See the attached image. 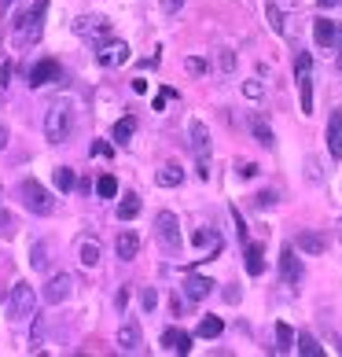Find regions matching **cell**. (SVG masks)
Segmentation results:
<instances>
[{"mask_svg": "<svg viewBox=\"0 0 342 357\" xmlns=\"http://www.w3.org/2000/svg\"><path fill=\"white\" fill-rule=\"evenodd\" d=\"M45 11H48V0H37L30 11H22L15 19V30H11V45L15 48H26L41 37V26H45Z\"/></svg>", "mask_w": 342, "mask_h": 357, "instance_id": "6da1fadb", "label": "cell"}, {"mask_svg": "<svg viewBox=\"0 0 342 357\" xmlns=\"http://www.w3.org/2000/svg\"><path fill=\"white\" fill-rule=\"evenodd\" d=\"M19 199H22V206L30 210V214H37V218H52V214H56V199H52V192L45 188L41 181H33V177H26V181L19 184Z\"/></svg>", "mask_w": 342, "mask_h": 357, "instance_id": "7a4b0ae2", "label": "cell"}, {"mask_svg": "<svg viewBox=\"0 0 342 357\" xmlns=\"http://www.w3.org/2000/svg\"><path fill=\"white\" fill-rule=\"evenodd\" d=\"M33 306H37V295H33L30 280H15V284H11V291H8V317H11V321H15V324L33 321Z\"/></svg>", "mask_w": 342, "mask_h": 357, "instance_id": "3957f363", "label": "cell"}, {"mask_svg": "<svg viewBox=\"0 0 342 357\" xmlns=\"http://www.w3.org/2000/svg\"><path fill=\"white\" fill-rule=\"evenodd\" d=\"M155 236H159L166 255H180L184 240H180V221H177L173 210H159V214H155Z\"/></svg>", "mask_w": 342, "mask_h": 357, "instance_id": "277c9868", "label": "cell"}, {"mask_svg": "<svg viewBox=\"0 0 342 357\" xmlns=\"http://www.w3.org/2000/svg\"><path fill=\"white\" fill-rule=\"evenodd\" d=\"M45 133H48V140H52V144L70 140V133H74V111L67 107V103H56V107H48Z\"/></svg>", "mask_w": 342, "mask_h": 357, "instance_id": "5b68a950", "label": "cell"}, {"mask_svg": "<svg viewBox=\"0 0 342 357\" xmlns=\"http://www.w3.org/2000/svg\"><path fill=\"white\" fill-rule=\"evenodd\" d=\"M295 82H298L302 114H313V56H309V52H298V59H295Z\"/></svg>", "mask_w": 342, "mask_h": 357, "instance_id": "8992f818", "label": "cell"}, {"mask_svg": "<svg viewBox=\"0 0 342 357\" xmlns=\"http://www.w3.org/2000/svg\"><path fill=\"white\" fill-rule=\"evenodd\" d=\"M192 151H195V158H199V177L206 181L210 177V133H206V126L195 118L192 122Z\"/></svg>", "mask_w": 342, "mask_h": 357, "instance_id": "52a82bcc", "label": "cell"}, {"mask_svg": "<svg viewBox=\"0 0 342 357\" xmlns=\"http://www.w3.org/2000/svg\"><path fill=\"white\" fill-rule=\"evenodd\" d=\"M41 295H45L48 306H59V302H67V298L74 295V280H70V273H52Z\"/></svg>", "mask_w": 342, "mask_h": 357, "instance_id": "ba28073f", "label": "cell"}, {"mask_svg": "<svg viewBox=\"0 0 342 357\" xmlns=\"http://www.w3.org/2000/svg\"><path fill=\"white\" fill-rule=\"evenodd\" d=\"M295 250H298L295 243H287V247L280 250V276H283L287 287H298V284H302V261H298Z\"/></svg>", "mask_w": 342, "mask_h": 357, "instance_id": "9c48e42d", "label": "cell"}, {"mask_svg": "<svg viewBox=\"0 0 342 357\" xmlns=\"http://www.w3.org/2000/svg\"><path fill=\"white\" fill-rule=\"evenodd\" d=\"M74 30H77V37H88V41H96V45L111 41V26L103 22V19H96V15L77 19V22H74Z\"/></svg>", "mask_w": 342, "mask_h": 357, "instance_id": "30bf717a", "label": "cell"}, {"mask_svg": "<svg viewBox=\"0 0 342 357\" xmlns=\"http://www.w3.org/2000/svg\"><path fill=\"white\" fill-rule=\"evenodd\" d=\"M59 77V63L56 59H41V63H33L30 70H26V85L30 89H41V85H48V82H56Z\"/></svg>", "mask_w": 342, "mask_h": 357, "instance_id": "8fae6325", "label": "cell"}, {"mask_svg": "<svg viewBox=\"0 0 342 357\" xmlns=\"http://www.w3.org/2000/svg\"><path fill=\"white\" fill-rule=\"evenodd\" d=\"M96 59L103 63V67H122V63H129V45L125 41H103Z\"/></svg>", "mask_w": 342, "mask_h": 357, "instance_id": "7c38bea8", "label": "cell"}, {"mask_svg": "<svg viewBox=\"0 0 342 357\" xmlns=\"http://www.w3.org/2000/svg\"><path fill=\"white\" fill-rule=\"evenodd\" d=\"M214 287H217V284L210 280V276H195V273L184 276V298H188V302H203Z\"/></svg>", "mask_w": 342, "mask_h": 357, "instance_id": "4fadbf2b", "label": "cell"}, {"mask_svg": "<svg viewBox=\"0 0 342 357\" xmlns=\"http://www.w3.org/2000/svg\"><path fill=\"white\" fill-rule=\"evenodd\" d=\"M140 324L137 321H125L122 328H118V350L122 354H140Z\"/></svg>", "mask_w": 342, "mask_h": 357, "instance_id": "5bb4252c", "label": "cell"}, {"mask_svg": "<svg viewBox=\"0 0 342 357\" xmlns=\"http://www.w3.org/2000/svg\"><path fill=\"white\" fill-rule=\"evenodd\" d=\"M327 155L342 158V111H332L327 118Z\"/></svg>", "mask_w": 342, "mask_h": 357, "instance_id": "9a60e30c", "label": "cell"}, {"mask_svg": "<svg viewBox=\"0 0 342 357\" xmlns=\"http://www.w3.org/2000/svg\"><path fill=\"white\" fill-rule=\"evenodd\" d=\"M162 347L169 354H192V335L180 332V328H166V332H162Z\"/></svg>", "mask_w": 342, "mask_h": 357, "instance_id": "2e32d148", "label": "cell"}, {"mask_svg": "<svg viewBox=\"0 0 342 357\" xmlns=\"http://www.w3.org/2000/svg\"><path fill=\"white\" fill-rule=\"evenodd\" d=\"M137 250H140V236H137V232H118V240H114L118 261H133Z\"/></svg>", "mask_w": 342, "mask_h": 357, "instance_id": "e0dca14e", "label": "cell"}, {"mask_svg": "<svg viewBox=\"0 0 342 357\" xmlns=\"http://www.w3.org/2000/svg\"><path fill=\"white\" fill-rule=\"evenodd\" d=\"M295 247L302 250V255H324L327 240H324L320 232H298V236H295Z\"/></svg>", "mask_w": 342, "mask_h": 357, "instance_id": "ac0fdd59", "label": "cell"}, {"mask_svg": "<svg viewBox=\"0 0 342 357\" xmlns=\"http://www.w3.org/2000/svg\"><path fill=\"white\" fill-rule=\"evenodd\" d=\"M313 37H317L320 48H335V41H339V26L327 22V19H317V22H313Z\"/></svg>", "mask_w": 342, "mask_h": 357, "instance_id": "d6986e66", "label": "cell"}, {"mask_svg": "<svg viewBox=\"0 0 342 357\" xmlns=\"http://www.w3.org/2000/svg\"><path fill=\"white\" fill-rule=\"evenodd\" d=\"M247 273L251 276L265 273V250H261V243H247Z\"/></svg>", "mask_w": 342, "mask_h": 357, "instance_id": "ffe728a7", "label": "cell"}, {"mask_svg": "<svg viewBox=\"0 0 342 357\" xmlns=\"http://www.w3.org/2000/svg\"><path fill=\"white\" fill-rule=\"evenodd\" d=\"M77 261H81L85 269L100 266V243L96 240H81V247H77Z\"/></svg>", "mask_w": 342, "mask_h": 357, "instance_id": "44dd1931", "label": "cell"}, {"mask_svg": "<svg viewBox=\"0 0 342 357\" xmlns=\"http://www.w3.org/2000/svg\"><path fill=\"white\" fill-rule=\"evenodd\" d=\"M155 181H159L162 188H177V184L184 181V169H180L177 162H169V166H162L159 174H155Z\"/></svg>", "mask_w": 342, "mask_h": 357, "instance_id": "7402d4cb", "label": "cell"}, {"mask_svg": "<svg viewBox=\"0 0 342 357\" xmlns=\"http://www.w3.org/2000/svg\"><path fill=\"white\" fill-rule=\"evenodd\" d=\"M133 133H137V118L133 114H125L122 118V122H114V144H129V140H133Z\"/></svg>", "mask_w": 342, "mask_h": 357, "instance_id": "603a6c76", "label": "cell"}, {"mask_svg": "<svg viewBox=\"0 0 342 357\" xmlns=\"http://www.w3.org/2000/svg\"><path fill=\"white\" fill-rule=\"evenodd\" d=\"M137 214H140V195H133V192H129L125 199L118 203V221H133Z\"/></svg>", "mask_w": 342, "mask_h": 357, "instance_id": "cb8c5ba5", "label": "cell"}, {"mask_svg": "<svg viewBox=\"0 0 342 357\" xmlns=\"http://www.w3.org/2000/svg\"><path fill=\"white\" fill-rule=\"evenodd\" d=\"M221 332H225V321H221V317H203L199 321V339H217Z\"/></svg>", "mask_w": 342, "mask_h": 357, "instance_id": "d4e9b609", "label": "cell"}, {"mask_svg": "<svg viewBox=\"0 0 342 357\" xmlns=\"http://www.w3.org/2000/svg\"><path fill=\"white\" fill-rule=\"evenodd\" d=\"M276 350H280V354H291V350H295V332H291L283 321L276 324Z\"/></svg>", "mask_w": 342, "mask_h": 357, "instance_id": "484cf974", "label": "cell"}, {"mask_svg": "<svg viewBox=\"0 0 342 357\" xmlns=\"http://www.w3.org/2000/svg\"><path fill=\"white\" fill-rule=\"evenodd\" d=\"M295 350H298L302 357H320V354H324V347H320V342L313 339L309 332H302V335H298V347H295Z\"/></svg>", "mask_w": 342, "mask_h": 357, "instance_id": "4316f807", "label": "cell"}, {"mask_svg": "<svg viewBox=\"0 0 342 357\" xmlns=\"http://www.w3.org/2000/svg\"><path fill=\"white\" fill-rule=\"evenodd\" d=\"M251 129H254V137H258V144H261V148H272V144H276L272 129H269L265 122H261V118H254V122H251Z\"/></svg>", "mask_w": 342, "mask_h": 357, "instance_id": "83f0119b", "label": "cell"}, {"mask_svg": "<svg viewBox=\"0 0 342 357\" xmlns=\"http://www.w3.org/2000/svg\"><path fill=\"white\" fill-rule=\"evenodd\" d=\"M30 266H33V269H48V247H45L41 240L30 247Z\"/></svg>", "mask_w": 342, "mask_h": 357, "instance_id": "f1b7e54d", "label": "cell"}, {"mask_svg": "<svg viewBox=\"0 0 342 357\" xmlns=\"http://www.w3.org/2000/svg\"><path fill=\"white\" fill-rule=\"evenodd\" d=\"M56 188H59V192H70V188H74V169H70V166H59V169H56Z\"/></svg>", "mask_w": 342, "mask_h": 357, "instance_id": "f546056e", "label": "cell"}, {"mask_svg": "<svg viewBox=\"0 0 342 357\" xmlns=\"http://www.w3.org/2000/svg\"><path fill=\"white\" fill-rule=\"evenodd\" d=\"M195 247H221V240H217L214 229H199L195 232Z\"/></svg>", "mask_w": 342, "mask_h": 357, "instance_id": "4dcf8cb0", "label": "cell"}, {"mask_svg": "<svg viewBox=\"0 0 342 357\" xmlns=\"http://www.w3.org/2000/svg\"><path fill=\"white\" fill-rule=\"evenodd\" d=\"M96 192L103 195V199H111V195L118 192V181H114L111 174H107V177H100V181H96Z\"/></svg>", "mask_w": 342, "mask_h": 357, "instance_id": "1f68e13d", "label": "cell"}, {"mask_svg": "<svg viewBox=\"0 0 342 357\" xmlns=\"http://www.w3.org/2000/svg\"><path fill=\"white\" fill-rule=\"evenodd\" d=\"M15 229H19V225H15V218H11L8 210L0 206V236H15Z\"/></svg>", "mask_w": 342, "mask_h": 357, "instance_id": "d6a6232c", "label": "cell"}, {"mask_svg": "<svg viewBox=\"0 0 342 357\" xmlns=\"http://www.w3.org/2000/svg\"><path fill=\"white\" fill-rule=\"evenodd\" d=\"M254 206H258V210L276 206V192H258V195H254Z\"/></svg>", "mask_w": 342, "mask_h": 357, "instance_id": "836d02e7", "label": "cell"}, {"mask_svg": "<svg viewBox=\"0 0 342 357\" xmlns=\"http://www.w3.org/2000/svg\"><path fill=\"white\" fill-rule=\"evenodd\" d=\"M269 26L276 33H283V15H280V8H276V4H269Z\"/></svg>", "mask_w": 342, "mask_h": 357, "instance_id": "e575fe53", "label": "cell"}, {"mask_svg": "<svg viewBox=\"0 0 342 357\" xmlns=\"http://www.w3.org/2000/svg\"><path fill=\"white\" fill-rule=\"evenodd\" d=\"M140 302H143V310H155V306H159V295H155V287H148V291H143V295H140Z\"/></svg>", "mask_w": 342, "mask_h": 357, "instance_id": "d590c367", "label": "cell"}, {"mask_svg": "<svg viewBox=\"0 0 342 357\" xmlns=\"http://www.w3.org/2000/svg\"><path fill=\"white\" fill-rule=\"evenodd\" d=\"M173 96H177V89H162L159 96H155V111H162V107H166V100H173Z\"/></svg>", "mask_w": 342, "mask_h": 357, "instance_id": "8d00e7d4", "label": "cell"}, {"mask_svg": "<svg viewBox=\"0 0 342 357\" xmlns=\"http://www.w3.org/2000/svg\"><path fill=\"white\" fill-rule=\"evenodd\" d=\"M180 8H184V0H162V11H166V15H177Z\"/></svg>", "mask_w": 342, "mask_h": 357, "instance_id": "74e56055", "label": "cell"}, {"mask_svg": "<svg viewBox=\"0 0 342 357\" xmlns=\"http://www.w3.org/2000/svg\"><path fill=\"white\" fill-rule=\"evenodd\" d=\"M8 77H11V63H0V92L8 89Z\"/></svg>", "mask_w": 342, "mask_h": 357, "instance_id": "f35d334b", "label": "cell"}, {"mask_svg": "<svg viewBox=\"0 0 342 357\" xmlns=\"http://www.w3.org/2000/svg\"><path fill=\"white\" fill-rule=\"evenodd\" d=\"M243 92H247L251 100H258V96H261V82H247V85H243Z\"/></svg>", "mask_w": 342, "mask_h": 357, "instance_id": "ab89813d", "label": "cell"}, {"mask_svg": "<svg viewBox=\"0 0 342 357\" xmlns=\"http://www.w3.org/2000/svg\"><path fill=\"white\" fill-rule=\"evenodd\" d=\"M232 67H235V56H232V52H221V70L228 74Z\"/></svg>", "mask_w": 342, "mask_h": 357, "instance_id": "60d3db41", "label": "cell"}, {"mask_svg": "<svg viewBox=\"0 0 342 357\" xmlns=\"http://www.w3.org/2000/svg\"><path fill=\"white\" fill-rule=\"evenodd\" d=\"M188 70L192 74H206V63L203 59H188Z\"/></svg>", "mask_w": 342, "mask_h": 357, "instance_id": "b9f144b4", "label": "cell"}, {"mask_svg": "<svg viewBox=\"0 0 342 357\" xmlns=\"http://www.w3.org/2000/svg\"><path fill=\"white\" fill-rule=\"evenodd\" d=\"M254 174H258L254 162H243V166H240V177H254Z\"/></svg>", "mask_w": 342, "mask_h": 357, "instance_id": "7bdbcfd3", "label": "cell"}, {"mask_svg": "<svg viewBox=\"0 0 342 357\" xmlns=\"http://www.w3.org/2000/svg\"><path fill=\"white\" fill-rule=\"evenodd\" d=\"M225 302H240V287H225Z\"/></svg>", "mask_w": 342, "mask_h": 357, "instance_id": "ee69618b", "label": "cell"}, {"mask_svg": "<svg viewBox=\"0 0 342 357\" xmlns=\"http://www.w3.org/2000/svg\"><path fill=\"white\" fill-rule=\"evenodd\" d=\"M320 4V11H327V8H342V0H317Z\"/></svg>", "mask_w": 342, "mask_h": 357, "instance_id": "f6af8a7d", "label": "cell"}, {"mask_svg": "<svg viewBox=\"0 0 342 357\" xmlns=\"http://www.w3.org/2000/svg\"><path fill=\"white\" fill-rule=\"evenodd\" d=\"M4 148H8V129L0 126V151H4Z\"/></svg>", "mask_w": 342, "mask_h": 357, "instance_id": "bcb514c9", "label": "cell"}, {"mask_svg": "<svg viewBox=\"0 0 342 357\" xmlns=\"http://www.w3.org/2000/svg\"><path fill=\"white\" fill-rule=\"evenodd\" d=\"M335 48H342V26H339V41H335Z\"/></svg>", "mask_w": 342, "mask_h": 357, "instance_id": "7dc6e473", "label": "cell"}, {"mask_svg": "<svg viewBox=\"0 0 342 357\" xmlns=\"http://www.w3.org/2000/svg\"><path fill=\"white\" fill-rule=\"evenodd\" d=\"M339 70H342V48H339Z\"/></svg>", "mask_w": 342, "mask_h": 357, "instance_id": "c3c4849f", "label": "cell"}, {"mask_svg": "<svg viewBox=\"0 0 342 357\" xmlns=\"http://www.w3.org/2000/svg\"><path fill=\"white\" fill-rule=\"evenodd\" d=\"M8 4H11V0H0V8H8Z\"/></svg>", "mask_w": 342, "mask_h": 357, "instance_id": "681fc988", "label": "cell"}]
</instances>
